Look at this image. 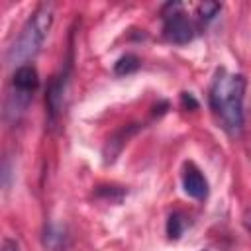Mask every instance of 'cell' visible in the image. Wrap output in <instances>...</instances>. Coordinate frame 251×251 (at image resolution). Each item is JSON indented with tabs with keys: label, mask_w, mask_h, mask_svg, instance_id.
Here are the masks:
<instances>
[{
	"label": "cell",
	"mask_w": 251,
	"mask_h": 251,
	"mask_svg": "<svg viewBox=\"0 0 251 251\" xmlns=\"http://www.w3.org/2000/svg\"><path fill=\"white\" fill-rule=\"evenodd\" d=\"M247 80L243 75H227L220 71L210 88V104L220 114L229 135H239L243 129V96Z\"/></svg>",
	"instance_id": "cell-1"
},
{
	"label": "cell",
	"mask_w": 251,
	"mask_h": 251,
	"mask_svg": "<svg viewBox=\"0 0 251 251\" xmlns=\"http://www.w3.org/2000/svg\"><path fill=\"white\" fill-rule=\"evenodd\" d=\"M53 24V6L43 2L35 8V12L27 18L24 24L20 35L14 39V43L8 47L6 63L8 65H20L35 57L43 45V39L47 37Z\"/></svg>",
	"instance_id": "cell-2"
},
{
	"label": "cell",
	"mask_w": 251,
	"mask_h": 251,
	"mask_svg": "<svg viewBox=\"0 0 251 251\" xmlns=\"http://www.w3.org/2000/svg\"><path fill=\"white\" fill-rule=\"evenodd\" d=\"M163 35L171 41V43H188L194 37V27L188 22V18L180 12H173L169 16H165V24H163Z\"/></svg>",
	"instance_id": "cell-3"
},
{
	"label": "cell",
	"mask_w": 251,
	"mask_h": 251,
	"mask_svg": "<svg viewBox=\"0 0 251 251\" xmlns=\"http://www.w3.org/2000/svg\"><path fill=\"white\" fill-rule=\"evenodd\" d=\"M65 94H67V73L55 76L47 88V96H45V102H47V108H49V116L51 120H55L61 110H63V104H65Z\"/></svg>",
	"instance_id": "cell-4"
},
{
	"label": "cell",
	"mask_w": 251,
	"mask_h": 251,
	"mask_svg": "<svg viewBox=\"0 0 251 251\" xmlns=\"http://www.w3.org/2000/svg\"><path fill=\"white\" fill-rule=\"evenodd\" d=\"M37 84H39V76H37V71L31 65H22L12 75V86L18 92H24V94L31 96V92L37 88Z\"/></svg>",
	"instance_id": "cell-5"
},
{
	"label": "cell",
	"mask_w": 251,
	"mask_h": 251,
	"mask_svg": "<svg viewBox=\"0 0 251 251\" xmlns=\"http://www.w3.org/2000/svg\"><path fill=\"white\" fill-rule=\"evenodd\" d=\"M182 188H184V192L188 196H192L196 200H200V198H204L208 194V182H206L204 175L198 169H194V167H188L184 171V175H182Z\"/></svg>",
	"instance_id": "cell-6"
},
{
	"label": "cell",
	"mask_w": 251,
	"mask_h": 251,
	"mask_svg": "<svg viewBox=\"0 0 251 251\" xmlns=\"http://www.w3.org/2000/svg\"><path fill=\"white\" fill-rule=\"evenodd\" d=\"M137 69H139V59H137L135 55H131V53L120 57V59L114 63V73L120 75V76L129 75V73H133V71H137Z\"/></svg>",
	"instance_id": "cell-7"
},
{
	"label": "cell",
	"mask_w": 251,
	"mask_h": 251,
	"mask_svg": "<svg viewBox=\"0 0 251 251\" xmlns=\"http://www.w3.org/2000/svg\"><path fill=\"white\" fill-rule=\"evenodd\" d=\"M167 233L171 239H178L182 233V216L178 212H173L167 220Z\"/></svg>",
	"instance_id": "cell-8"
},
{
	"label": "cell",
	"mask_w": 251,
	"mask_h": 251,
	"mask_svg": "<svg viewBox=\"0 0 251 251\" xmlns=\"http://www.w3.org/2000/svg\"><path fill=\"white\" fill-rule=\"evenodd\" d=\"M220 10H222V6H220L218 2H202V4L198 6V16H200L204 22H210V20H214V18L218 16Z\"/></svg>",
	"instance_id": "cell-9"
},
{
	"label": "cell",
	"mask_w": 251,
	"mask_h": 251,
	"mask_svg": "<svg viewBox=\"0 0 251 251\" xmlns=\"http://www.w3.org/2000/svg\"><path fill=\"white\" fill-rule=\"evenodd\" d=\"M63 239H65V235L61 237V229H57V227H47L45 229V245L49 247V249H57L61 243H63Z\"/></svg>",
	"instance_id": "cell-10"
},
{
	"label": "cell",
	"mask_w": 251,
	"mask_h": 251,
	"mask_svg": "<svg viewBox=\"0 0 251 251\" xmlns=\"http://www.w3.org/2000/svg\"><path fill=\"white\" fill-rule=\"evenodd\" d=\"M2 251H20V245H18L16 239L4 237V239H2Z\"/></svg>",
	"instance_id": "cell-11"
},
{
	"label": "cell",
	"mask_w": 251,
	"mask_h": 251,
	"mask_svg": "<svg viewBox=\"0 0 251 251\" xmlns=\"http://www.w3.org/2000/svg\"><path fill=\"white\" fill-rule=\"evenodd\" d=\"M180 98H182V104H184V106H190L192 110H194V108H198V102L192 98V94H188V92H182V96H180Z\"/></svg>",
	"instance_id": "cell-12"
},
{
	"label": "cell",
	"mask_w": 251,
	"mask_h": 251,
	"mask_svg": "<svg viewBox=\"0 0 251 251\" xmlns=\"http://www.w3.org/2000/svg\"><path fill=\"white\" fill-rule=\"evenodd\" d=\"M243 226L247 227V231H251V208L245 210V214H243Z\"/></svg>",
	"instance_id": "cell-13"
}]
</instances>
